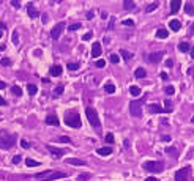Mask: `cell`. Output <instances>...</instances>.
<instances>
[{
	"label": "cell",
	"mask_w": 194,
	"mask_h": 181,
	"mask_svg": "<svg viewBox=\"0 0 194 181\" xmlns=\"http://www.w3.org/2000/svg\"><path fill=\"white\" fill-rule=\"evenodd\" d=\"M65 123L66 126H71L74 129H78L82 126V121H81V115L78 112H74V110H71V112H66L65 114Z\"/></svg>",
	"instance_id": "cell-1"
},
{
	"label": "cell",
	"mask_w": 194,
	"mask_h": 181,
	"mask_svg": "<svg viewBox=\"0 0 194 181\" xmlns=\"http://www.w3.org/2000/svg\"><path fill=\"white\" fill-rule=\"evenodd\" d=\"M85 114H87V118H88L90 124H92V126H93L95 129H100L101 123H100V117H98V114H96V110H95V109H92V107H87Z\"/></svg>",
	"instance_id": "cell-2"
},
{
	"label": "cell",
	"mask_w": 194,
	"mask_h": 181,
	"mask_svg": "<svg viewBox=\"0 0 194 181\" xmlns=\"http://www.w3.org/2000/svg\"><path fill=\"white\" fill-rule=\"evenodd\" d=\"M142 165H144L145 170H147V172H151V173L163 172V169H164L163 162H156V161H147V162H144Z\"/></svg>",
	"instance_id": "cell-3"
},
{
	"label": "cell",
	"mask_w": 194,
	"mask_h": 181,
	"mask_svg": "<svg viewBox=\"0 0 194 181\" xmlns=\"http://www.w3.org/2000/svg\"><path fill=\"white\" fill-rule=\"evenodd\" d=\"M129 112H131V115H133V117L139 118L142 115V101H139V99L131 101L129 102Z\"/></svg>",
	"instance_id": "cell-4"
},
{
	"label": "cell",
	"mask_w": 194,
	"mask_h": 181,
	"mask_svg": "<svg viewBox=\"0 0 194 181\" xmlns=\"http://www.w3.org/2000/svg\"><path fill=\"white\" fill-rule=\"evenodd\" d=\"M14 143H16V139L13 136H10V137H0V148L10 150Z\"/></svg>",
	"instance_id": "cell-5"
},
{
	"label": "cell",
	"mask_w": 194,
	"mask_h": 181,
	"mask_svg": "<svg viewBox=\"0 0 194 181\" xmlns=\"http://www.w3.org/2000/svg\"><path fill=\"white\" fill-rule=\"evenodd\" d=\"M63 30H65V24H63V22H60V24L55 25L54 29L51 30V36H52V39H59L60 35L63 33Z\"/></svg>",
	"instance_id": "cell-6"
},
{
	"label": "cell",
	"mask_w": 194,
	"mask_h": 181,
	"mask_svg": "<svg viewBox=\"0 0 194 181\" xmlns=\"http://www.w3.org/2000/svg\"><path fill=\"white\" fill-rule=\"evenodd\" d=\"M188 172H189L188 167H185V169L178 170V172L175 173V181H188Z\"/></svg>",
	"instance_id": "cell-7"
},
{
	"label": "cell",
	"mask_w": 194,
	"mask_h": 181,
	"mask_svg": "<svg viewBox=\"0 0 194 181\" xmlns=\"http://www.w3.org/2000/svg\"><path fill=\"white\" fill-rule=\"evenodd\" d=\"M66 176V173L63 172H52L49 176H46L43 181H52V179H62V178H65Z\"/></svg>",
	"instance_id": "cell-8"
},
{
	"label": "cell",
	"mask_w": 194,
	"mask_h": 181,
	"mask_svg": "<svg viewBox=\"0 0 194 181\" xmlns=\"http://www.w3.org/2000/svg\"><path fill=\"white\" fill-rule=\"evenodd\" d=\"M46 123H47V124H52V126H59V124H60V120L57 118V115L51 114V115L46 117Z\"/></svg>",
	"instance_id": "cell-9"
},
{
	"label": "cell",
	"mask_w": 194,
	"mask_h": 181,
	"mask_svg": "<svg viewBox=\"0 0 194 181\" xmlns=\"http://www.w3.org/2000/svg\"><path fill=\"white\" fill-rule=\"evenodd\" d=\"M47 150H49L51 151V154L54 156V158H62V156H63L65 154V151L63 150H59V148H55V147H51V145H49V147H47Z\"/></svg>",
	"instance_id": "cell-10"
},
{
	"label": "cell",
	"mask_w": 194,
	"mask_h": 181,
	"mask_svg": "<svg viewBox=\"0 0 194 181\" xmlns=\"http://www.w3.org/2000/svg\"><path fill=\"white\" fill-rule=\"evenodd\" d=\"M100 54H101V44H100V43H93V47H92V57L96 58V57H100Z\"/></svg>",
	"instance_id": "cell-11"
},
{
	"label": "cell",
	"mask_w": 194,
	"mask_h": 181,
	"mask_svg": "<svg viewBox=\"0 0 194 181\" xmlns=\"http://www.w3.org/2000/svg\"><path fill=\"white\" fill-rule=\"evenodd\" d=\"M96 153H98L100 156H109V154H112V148L110 147H103V148L96 150Z\"/></svg>",
	"instance_id": "cell-12"
},
{
	"label": "cell",
	"mask_w": 194,
	"mask_h": 181,
	"mask_svg": "<svg viewBox=\"0 0 194 181\" xmlns=\"http://www.w3.org/2000/svg\"><path fill=\"white\" fill-rule=\"evenodd\" d=\"M161 57H163V54H161V52L150 54V55H148V61H150V63H156V61L161 60Z\"/></svg>",
	"instance_id": "cell-13"
},
{
	"label": "cell",
	"mask_w": 194,
	"mask_h": 181,
	"mask_svg": "<svg viewBox=\"0 0 194 181\" xmlns=\"http://www.w3.org/2000/svg\"><path fill=\"white\" fill-rule=\"evenodd\" d=\"M169 27H170V30H174V32H178L180 29H182V24H180V20L174 19V20H170V22H169Z\"/></svg>",
	"instance_id": "cell-14"
},
{
	"label": "cell",
	"mask_w": 194,
	"mask_h": 181,
	"mask_svg": "<svg viewBox=\"0 0 194 181\" xmlns=\"http://www.w3.org/2000/svg\"><path fill=\"white\" fill-rule=\"evenodd\" d=\"M65 162H66V164H71V165H84V164H85L82 159H76V158H68Z\"/></svg>",
	"instance_id": "cell-15"
},
{
	"label": "cell",
	"mask_w": 194,
	"mask_h": 181,
	"mask_svg": "<svg viewBox=\"0 0 194 181\" xmlns=\"http://www.w3.org/2000/svg\"><path fill=\"white\" fill-rule=\"evenodd\" d=\"M27 14H29L32 19H35V17H38V16H40V13H38L35 8H33L32 5H29V6H27Z\"/></svg>",
	"instance_id": "cell-16"
},
{
	"label": "cell",
	"mask_w": 194,
	"mask_h": 181,
	"mask_svg": "<svg viewBox=\"0 0 194 181\" xmlns=\"http://www.w3.org/2000/svg\"><path fill=\"white\" fill-rule=\"evenodd\" d=\"M180 6H182V2H180V0H172V2H170V11L177 13L180 10Z\"/></svg>",
	"instance_id": "cell-17"
},
{
	"label": "cell",
	"mask_w": 194,
	"mask_h": 181,
	"mask_svg": "<svg viewBox=\"0 0 194 181\" xmlns=\"http://www.w3.org/2000/svg\"><path fill=\"white\" fill-rule=\"evenodd\" d=\"M148 112H150V114H161L163 109L159 107L158 104H150V106H148Z\"/></svg>",
	"instance_id": "cell-18"
},
{
	"label": "cell",
	"mask_w": 194,
	"mask_h": 181,
	"mask_svg": "<svg viewBox=\"0 0 194 181\" xmlns=\"http://www.w3.org/2000/svg\"><path fill=\"white\" fill-rule=\"evenodd\" d=\"M164 151H166V154H167V156L178 158V151H177V148H175V147H169V148H166Z\"/></svg>",
	"instance_id": "cell-19"
},
{
	"label": "cell",
	"mask_w": 194,
	"mask_h": 181,
	"mask_svg": "<svg viewBox=\"0 0 194 181\" xmlns=\"http://www.w3.org/2000/svg\"><path fill=\"white\" fill-rule=\"evenodd\" d=\"M185 13H186V14H189V16H194V5L191 2L185 3Z\"/></svg>",
	"instance_id": "cell-20"
},
{
	"label": "cell",
	"mask_w": 194,
	"mask_h": 181,
	"mask_svg": "<svg viewBox=\"0 0 194 181\" xmlns=\"http://www.w3.org/2000/svg\"><path fill=\"white\" fill-rule=\"evenodd\" d=\"M145 76H147V73H145L144 68H137L134 71V77H137V79H144Z\"/></svg>",
	"instance_id": "cell-21"
},
{
	"label": "cell",
	"mask_w": 194,
	"mask_h": 181,
	"mask_svg": "<svg viewBox=\"0 0 194 181\" xmlns=\"http://www.w3.org/2000/svg\"><path fill=\"white\" fill-rule=\"evenodd\" d=\"M129 93H131V96L137 98V96L141 95V88L137 87V85H131V87H129Z\"/></svg>",
	"instance_id": "cell-22"
},
{
	"label": "cell",
	"mask_w": 194,
	"mask_h": 181,
	"mask_svg": "<svg viewBox=\"0 0 194 181\" xmlns=\"http://www.w3.org/2000/svg\"><path fill=\"white\" fill-rule=\"evenodd\" d=\"M49 73H51V76H60V74H62V66H59V65L51 66Z\"/></svg>",
	"instance_id": "cell-23"
},
{
	"label": "cell",
	"mask_w": 194,
	"mask_h": 181,
	"mask_svg": "<svg viewBox=\"0 0 194 181\" xmlns=\"http://www.w3.org/2000/svg\"><path fill=\"white\" fill-rule=\"evenodd\" d=\"M169 36V32L166 29H158L156 30V38H167Z\"/></svg>",
	"instance_id": "cell-24"
},
{
	"label": "cell",
	"mask_w": 194,
	"mask_h": 181,
	"mask_svg": "<svg viewBox=\"0 0 194 181\" xmlns=\"http://www.w3.org/2000/svg\"><path fill=\"white\" fill-rule=\"evenodd\" d=\"M27 92H29L30 96H33V95L38 93V88H37V85H33V83H32V85L29 83V85H27Z\"/></svg>",
	"instance_id": "cell-25"
},
{
	"label": "cell",
	"mask_w": 194,
	"mask_h": 181,
	"mask_svg": "<svg viewBox=\"0 0 194 181\" xmlns=\"http://www.w3.org/2000/svg\"><path fill=\"white\" fill-rule=\"evenodd\" d=\"M123 6H125V10H134V8H136V3L131 2V0H125Z\"/></svg>",
	"instance_id": "cell-26"
},
{
	"label": "cell",
	"mask_w": 194,
	"mask_h": 181,
	"mask_svg": "<svg viewBox=\"0 0 194 181\" xmlns=\"http://www.w3.org/2000/svg\"><path fill=\"white\" fill-rule=\"evenodd\" d=\"M178 51L180 52H188L189 51V44L188 43H180L178 44Z\"/></svg>",
	"instance_id": "cell-27"
},
{
	"label": "cell",
	"mask_w": 194,
	"mask_h": 181,
	"mask_svg": "<svg viewBox=\"0 0 194 181\" xmlns=\"http://www.w3.org/2000/svg\"><path fill=\"white\" fill-rule=\"evenodd\" d=\"M158 8V2H153V3H150L147 8H145V13H151L153 10H156Z\"/></svg>",
	"instance_id": "cell-28"
},
{
	"label": "cell",
	"mask_w": 194,
	"mask_h": 181,
	"mask_svg": "<svg viewBox=\"0 0 194 181\" xmlns=\"http://www.w3.org/2000/svg\"><path fill=\"white\" fill-rule=\"evenodd\" d=\"M104 90H106V93H110V95H112V93L115 92V85H114V83H107V85L104 87Z\"/></svg>",
	"instance_id": "cell-29"
},
{
	"label": "cell",
	"mask_w": 194,
	"mask_h": 181,
	"mask_svg": "<svg viewBox=\"0 0 194 181\" xmlns=\"http://www.w3.org/2000/svg\"><path fill=\"white\" fill-rule=\"evenodd\" d=\"M164 92H166V95H169V96H172L175 93V87H172V85H167L164 88Z\"/></svg>",
	"instance_id": "cell-30"
},
{
	"label": "cell",
	"mask_w": 194,
	"mask_h": 181,
	"mask_svg": "<svg viewBox=\"0 0 194 181\" xmlns=\"http://www.w3.org/2000/svg\"><path fill=\"white\" fill-rule=\"evenodd\" d=\"M25 164L29 165V167H38V165H40V162H38V161H33V159H30V158L25 161Z\"/></svg>",
	"instance_id": "cell-31"
},
{
	"label": "cell",
	"mask_w": 194,
	"mask_h": 181,
	"mask_svg": "<svg viewBox=\"0 0 194 181\" xmlns=\"http://www.w3.org/2000/svg\"><path fill=\"white\" fill-rule=\"evenodd\" d=\"M11 92H13V95H16V96H21V95H22V90H21V87H17V85L13 87Z\"/></svg>",
	"instance_id": "cell-32"
},
{
	"label": "cell",
	"mask_w": 194,
	"mask_h": 181,
	"mask_svg": "<svg viewBox=\"0 0 194 181\" xmlns=\"http://www.w3.org/2000/svg\"><path fill=\"white\" fill-rule=\"evenodd\" d=\"M122 57H123L125 60H131V58H133V54L128 52V51H122Z\"/></svg>",
	"instance_id": "cell-33"
},
{
	"label": "cell",
	"mask_w": 194,
	"mask_h": 181,
	"mask_svg": "<svg viewBox=\"0 0 194 181\" xmlns=\"http://www.w3.org/2000/svg\"><path fill=\"white\" fill-rule=\"evenodd\" d=\"M79 63H76V61H73V63H68V69H71V71H76V69H79Z\"/></svg>",
	"instance_id": "cell-34"
},
{
	"label": "cell",
	"mask_w": 194,
	"mask_h": 181,
	"mask_svg": "<svg viewBox=\"0 0 194 181\" xmlns=\"http://www.w3.org/2000/svg\"><path fill=\"white\" fill-rule=\"evenodd\" d=\"M79 29H81V24H79V22H74V24H71L70 27H68V30H71V32L79 30Z\"/></svg>",
	"instance_id": "cell-35"
},
{
	"label": "cell",
	"mask_w": 194,
	"mask_h": 181,
	"mask_svg": "<svg viewBox=\"0 0 194 181\" xmlns=\"http://www.w3.org/2000/svg\"><path fill=\"white\" fill-rule=\"evenodd\" d=\"M59 140H60L62 143H70V142H71V139H70V137H66V136H62V137H59Z\"/></svg>",
	"instance_id": "cell-36"
},
{
	"label": "cell",
	"mask_w": 194,
	"mask_h": 181,
	"mask_svg": "<svg viewBox=\"0 0 194 181\" xmlns=\"http://www.w3.org/2000/svg\"><path fill=\"white\" fill-rule=\"evenodd\" d=\"M104 140H106L107 143H114V136L109 132V134H106V139H104Z\"/></svg>",
	"instance_id": "cell-37"
},
{
	"label": "cell",
	"mask_w": 194,
	"mask_h": 181,
	"mask_svg": "<svg viewBox=\"0 0 194 181\" xmlns=\"http://www.w3.org/2000/svg\"><path fill=\"white\" fill-rule=\"evenodd\" d=\"M13 43H14V44L19 43V35H17V32H13Z\"/></svg>",
	"instance_id": "cell-38"
},
{
	"label": "cell",
	"mask_w": 194,
	"mask_h": 181,
	"mask_svg": "<svg viewBox=\"0 0 194 181\" xmlns=\"http://www.w3.org/2000/svg\"><path fill=\"white\" fill-rule=\"evenodd\" d=\"M164 106H166V112H170V110H172V104H170V101H164Z\"/></svg>",
	"instance_id": "cell-39"
},
{
	"label": "cell",
	"mask_w": 194,
	"mask_h": 181,
	"mask_svg": "<svg viewBox=\"0 0 194 181\" xmlns=\"http://www.w3.org/2000/svg\"><path fill=\"white\" fill-rule=\"evenodd\" d=\"M123 25H126V27H133V25H134V20L126 19V20H123Z\"/></svg>",
	"instance_id": "cell-40"
},
{
	"label": "cell",
	"mask_w": 194,
	"mask_h": 181,
	"mask_svg": "<svg viewBox=\"0 0 194 181\" xmlns=\"http://www.w3.org/2000/svg\"><path fill=\"white\" fill-rule=\"evenodd\" d=\"M119 55H115V54H112V55H110V61H112V63H119Z\"/></svg>",
	"instance_id": "cell-41"
},
{
	"label": "cell",
	"mask_w": 194,
	"mask_h": 181,
	"mask_svg": "<svg viewBox=\"0 0 194 181\" xmlns=\"http://www.w3.org/2000/svg\"><path fill=\"white\" fill-rule=\"evenodd\" d=\"M92 36H93V33L88 32V33H85L84 36H82V39H84V41H88V39H92Z\"/></svg>",
	"instance_id": "cell-42"
},
{
	"label": "cell",
	"mask_w": 194,
	"mask_h": 181,
	"mask_svg": "<svg viewBox=\"0 0 194 181\" xmlns=\"http://www.w3.org/2000/svg\"><path fill=\"white\" fill-rule=\"evenodd\" d=\"M2 65H3V66H10V65H11V60L3 57V58H2Z\"/></svg>",
	"instance_id": "cell-43"
},
{
	"label": "cell",
	"mask_w": 194,
	"mask_h": 181,
	"mask_svg": "<svg viewBox=\"0 0 194 181\" xmlns=\"http://www.w3.org/2000/svg\"><path fill=\"white\" fill-rule=\"evenodd\" d=\"M88 178H90V175H88V173H85V175H79L78 179H79V181H87Z\"/></svg>",
	"instance_id": "cell-44"
},
{
	"label": "cell",
	"mask_w": 194,
	"mask_h": 181,
	"mask_svg": "<svg viewBox=\"0 0 194 181\" xmlns=\"http://www.w3.org/2000/svg\"><path fill=\"white\" fill-rule=\"evenodd\" d=\"M62 93H63V87L60 85V87H57V90L54 92V95H57V96H59V95H62Z\"/></svg>",
	"instance_id": "cell-45"
},
{
	"label": "cell",
	"mask_w": 194,
	"mask_h": 181,
	"mask_svg": "<svg viewBox=\"0 0 194 181\" xmlns=\"http://www.w3.org/2000/svg\"><path fill=\"white\" fill-rule=\"evenodd\" d=\"M21 159H22V158H21L19 154H17V156H13V164H19Z\"/></svg>",
	"instance_id": "cell-46"
},
{
	"label": "cell",
	"mask_w": 194,
	"mask_h": 181,
	"mask_svg": "<svg viewBox=\"0 0 194 181\" xmlns=\"http://www.w3.org/2000/svg\"><path fill=\"white\" fill-rule=\"evenodd\" d=\"M21 147H22V148H30V143L25 142V140H21Z\"/></svg>",
	"instance_id": "cell-47"
},
{
	"label": "cell",
	"mask_w": 194,
	"mask_h": 181,
	"mask_svg": "<svg viewBox=\"0 0 194 181\" xmlns=\"http://www.w3.org/2000/svg\"><path fill=\"white\" fill-rule=\"evenodd\" d=\"M96 66H98V68H103V66H104L106 65V61L104 60H98V61H96V63H95Z\"/></svg>",
	"instance_id": "cell-48"
},
{
	"label": "cell",
	"mask_w": 194,
	"mask_h": 181,
	"mask_svg": "<svg viewBox=\"0 0 194 181\" xmlns=\"http://www.w3.org/2000/svg\"><path fill=\"white\" fill-rule=\"evenodd\" d=\"M159 76H161V79H163V80H167V77H169V76H167V73H164V71H163L161 74H159Z\"/></svg>",
	"instance_id": "cell-49"
},
{
	"label": "cell",
	"mask_w": 194,
	"mask_h": 181,
	"mask_svg": "<svg viewBox=\"0 0 194 181\" xmlns=\"http://www.w3.org/2000/svg\"><path fill=\"white\" fill-rule=\"evenodd\" d=\"M11 5L14 6V8H19V6H21V3H19V2H16V0H11Z\"/></svg>",
	"instance_id": "cell-50"
},
{
	"label": "cell",
	"mask_w": 194,
	"mask_h": 181,
	"mask_svg": "<svg viewBox=\"0 0 194 181\" xmlns=\"http://www.w3.org/2000/svg\"><path fill=\"white\" fill-rule=\"evenodd\" d=\"M172 65H174V61H172L170 58H169V60H166V66H169V68H170Z\"/></svg>",
	"instance_id": "cell-51"
},
{
	"label": "cell",
	"mask_w": 194,
	"mask_h": 181,
	"mask_svg": "<svg viewBox=\"0 0 194 181\" xmlns=\"http://www.w3.org/2000/svg\"><path fill=\"white\" fill-rule=\"evenodd\" d=\"M161 140H164V142H170V136H163Z\"/></svg>",
	"instance_id": "cell-52"
},
{
	"label": "cell",
	"mask_w": 194,
	"mask_h": 181,
	"mask_svg": "<svg viewBox=\"0 0 194 181\" xmlns=\"http://www.w3.org/2000/svg\"><path fill=\"white\" fill-rule=\"evenodd\" d=\"M5 30H6V25L3 22H0V32H5Z\"/></svg>",
	"instance_id": "cell-53"
},
{
	"label": "cell",
	"mask_w": 194,
	"mask_h": 181,
	"mask_svg": "<svg viewBox=\"0 0 194 181\" xmlns=\"http://www.w3.org/2000/svg\"><path fill=\"white\" fill-rule=\"evenodd\" d=\"M145 181H159V179H158V178H155V176H148Z\"/></svg>",
	"instance_id": "cell-54"
},
{
	"label": "cell",
	"mask_w": 194,
	"mask_h": 181,
	"mask_svg": "<svg viewBox=\"0 0 194 181\" xmlns=\"http://www.w3.org/2000/svg\"><path fill=\"white\" fill-rule=\"evenodd\" d=\"M3 88H6V85H5V82L0 80V90H3Z\"/></svg>",
	"instance_id": "cell-55"
},
{
	"label": "cell",
	"mask_w": 194,
	"mask_h": 181,
	"mask_svg": "<svg viewBox=\"0 0 194 181\" xmlns=\"http://www.w3.org/2000/svg\"><path fill=\"white\" fill-rule=\"evenodd\" d=\"M92 17H93V13H92V11L87 13V19H92Z\"/></svg>",
	"instance_id": "cell-56"
},
{
	"label": "cell",
	"mask_w": 194,
	"mask_h": 181,
	"mask_svg": "<svg viewBox=\"0 0 194 181\" xmlns=\"http://www.w3.org/2000/svg\"><path fill=\"white\" fill-rule=\"evenodd\" d=\"M0 106H5V99L2 98V96H0Z\"/></svg>",
	"instance_id": "cell-57"
},
{
	"label": "cell",
	"mask_w": 194,
	"mask_h": 181,
	"mask_svg": "<svg viewBox=\"0 0 194 181\" xmlns=\"http://www.w3.org/2000/svg\"><path fill=\"white\" fill-rule=\"evenodd\" d=\"M189 54H191V57H192V58H194V47H192V49H191V51H189Z\"/></svg>",
	"instance_id": "cell-58"
},
{
	"label": "cell",
	"mask_w": 194,
	"mask_h": 181,
	"mask_svg": "<svg viewBox=\"0 0 194 181\" xmlns=\"http://www.w3.org/2000/svg\"><path fill=\"white\" fill-rule=\"evenodd\" d=\"M191 32H194V24H191Z\"/></svg>",
	"instance_id": "cell-59"
},
{
	"label": "cell",
	"mask_w": 194,
	"mask_h": 181,
	"mask_svg": "<svg viewBox=\"0 0 194 181\" xmlns=\"http://www.w3.org/2000/svg\"><path fill=\"white\" fill-rule=\"evenodd\" d=\"M2 35H3V32H0V38H2Z\"/></svg>",
	"instance_id": "cell-60"
}]
</instances>
